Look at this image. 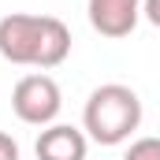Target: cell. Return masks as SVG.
<instances>
[{"mask_svg": "<svg viewBox=\"0 0 160 160\" xmlns=\"http://www.w3.org/2000/svg\"><path fill=\"white\" fill-rule=\"evenodd\" d=\"M60 108H63V93H60L56 78L45 75V71L22 75L11 89V112L30 127H52Z\"/></svg>", "mask_w": 160, "mask_h": 160, "instance_id": "3", "label": "cell"}, {"mask_svg": "<svg viewBox=\"0 0 160 160\" xmlns=\"http://www.w3.org/2000/svg\"><path fill=\"white\" fill-rule=\"evenodd\" d=\"M138 127H142V97L123 82L97 86L82 108V130L97 145H123Z\"/></svg>", "mask_w": 160, "mask_h": 160, "instance_id": "2", "label": "cell"}, {"mask_svg": "<svg viewBox=\"0 0 160 160\" xmlns=\"http://www.w3.org/2000/svg\"><path fill=\"white\" fill-rule=\"evenodd\" d=\"M34 153H38V160H86L89 138H86V130L71 127V123H52L38 134Z\"/></svg>", "mask_w": 160, "mask_h": 160, "instance_id": "5", "label": "cell"}, {"mask_svg": "<svg viewBox=\"0 0 160 160\" xmlns=\"http://www.w3.org/2000/svg\"><path fill=\"white\" fill-rule=\"evenodd\" d=\"M89 11V26L108 41H119L134 34L138 19H142V0H86Z\"/></svg>", "mask_w": 160, "mask_h": 160, "instance_id": "4", "label": "cell"}, {"mask_svg": "<svg viewBox=\"0 0 160 160\" xmlns=\"http://www.w3.org/2000/svg\"><path fill=\"white\" fill-rule=\"evenodd\" d=\"M0 56L19 67H60L71 56V30L56 15L11 11L0 19Z\"/></svg>", "mask_w": 160, "mask_h": 160, "instance_id": "1", "label": "cell"}, {"mask_svg": "<svg viewBox=\"0 0 160 160\" xmlns=\"http://www.w3.org/2000/svg\"><path fill=\"white\" fill-rule=\"evenodd\" d=\"M0 160H19V142L0 130Z\"/></svg>", "mask_w": 160, "mask_h": 160, "instance_id": "7", "label": "cell"}, {"mask_svg": "<svg viewBox=\"0 0 160 160\" xmlns=\"http://www.w3.org/2000/svg\"><path fill=\"white\" fill-rule=\"evenodd\" d=\"M123 160H160V138H134Z\"/></svg>", "mask_w": 160, "mask_h": 160, "instance_id": "6", "label": "cell"}, {"mask_svg": "<svg viewBox=\"0 0 160 160\" xmlns=\"http://www.w3.org/2000/svg\"><path fill=\"white\" fill-rule=\"evenodd\" d=\"M142 15L160 30V0H142Z\"/></svg>", "mask_w": 160, "mask_h": 160, "instance_id": "8", "label": "cell"}]
</instances>
